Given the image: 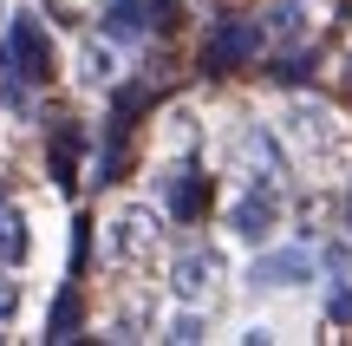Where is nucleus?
<instances>
[{"mask_svg": "<svg viewBox=\"0 0 352 346\" xmlns=\"http://www.w3.org/2000/svg\"><path fill=\"white\" fill-rule=\"evenodd\" d=\"M280 144H287L294 157H307V164H333V157L346 151V125L333 105L320 98H287V111H280Z\"/></svg>", "mask_w": 352, "mask_h": 346, "instance_id": "1", "label": "nucleus"}, {"mask_svg": "<svg viewBox=\"0 0 352 346\" xmlns=\"http://www.w3.org/2000/svg\"><path fill=\"white\" fill-rule=\"evenodd\" d=\"M157 242H164V216H157L151 203H118L111 216H104L98 255L111 261V268H138V261L157 255Z\"/></svg>", "mask_w": 352, "mask_h": 346, "instance_id": "2", "label": "nucleus"}, {"mask_svg": "<svg viewBox=\"0 0 352 346\" xmlns=\"http://www.w3.org/2000/svg\"><path fill=\"white\" fill-rule=\"evenodd\" d=\"M235 183H254V190H280L287 196V157H280V138L267 125H248L235 138Z\"/></svg>", "mask_w": 352, "mask_h": 346, "instance_id": "3", "label": "nucleus"}, {"mask_svg": "<svg viewBox=\"0 0 352 346\" xmlns=\"http://www.w3.org/2000/svg\"><path fill=\"white\" fill-rule=\"evenodd\" d=\"M0 65H7L13 78H26V85H46L52 78V46H46V33H39L33 13H13L7 39H0Z\"/></svg>", "mask_w": 352, "mask_h": 346, "instance_id": "4", "label": "nucleus"}, {"mask_svg": "<svg viewBox=\"0 0 352 346\" xmlns=\"http://www.w3.org/2000/svg\"><path fill=\"white\" fill-rule=\"evenodd\" d=\"M170 294L183 301V307H209V301L222 294V255H215V248H183V255L170 261Z\"/></svg>", "mask_w": 352, "mask_h": 346, "instance_id": "5", "label": "nucleus"}, {"mask_svg": "<svg viewBox=\"0 0 352 346\" xmlns=\"http://www.w3.org/2000/svg\"><path fill=\"white\" fill-rule=\"evenodd\" d=\"M280 222V190H254V183H241L235 203H228V229L241 235V242H267Z\"/></svg>", "mask_w": 352, "mask_h": 346, "instance_id": "6", "label": "nucleus"}, {"mask_svg": "<svg viewBox=\"0 0 352 346\" xmlns=\"http://www.w3.org/2000/svg\"><path fill=\"white\" fill-rule=\"evenodd\" d=\"M261 52V26L254 20H222L209 33V46H202V72H235L241 59H254Z\"/></svg>", "mask_w": 352, "mask_h": 346, "instance_id": "7", "label": "nucleus"}, {"mask_svg": "<svg viewBox=\"0 0 352 346\" xmlns=\"http://www.w3.org/2000/svg\"><path fill=\"white\" fill-rule=\"evenodd\" d=\"M78 85H91V91H104V85H118V72H124V52H118V39L111 33H98V39H78Z\"/></svg>", "mask_w": 352, "mask_h": 346, "instance_id": "8", "label": "nucleus"}, {"mask_svg": "<svg viewBox=\"0 0 352 346\" xmlns=\"http://www.w3.org/2000/svg\"><path fill=\"white\" fill-rule=\"evenodd\" d=\"M314 281V255L307 248H274V255H261L248 268V288H300Z\"/></svg>", "mask_w": 352, "mask_h": 346, "instance_id": "9", "label": "nucleus"}, {"mask_svg": "<svg viewBox=\"0 0 352 346\" xmlns=\"http://www.w3.org/2000/svg\"><path fill=\"white\" fill-rule=\"evenodd\" d=\"M164 203H170L176 222H196L202 209H209V183L196 177V164H176L170 177H164Z\"/></svg>", "mask_w": 352, "mask_h": 346, "instance_id": "10", "label": "nucleus"}, {"mask_svg": "<svg viewBox=\"0 0 352 346\" xmlns=\"http://www.w3.org/2000/svg\"><path fill=\"white\" fill-rule=\"evenodd\" d=\"M144 26H151V7H144V0H111V7H104V33L111 39H138Z\"/></svg>", "mask_w": 352, "mask_h": 346, "instance_id": "11", "label": "nucleus"}, {"mask_svg": "<svg viewBox=\"0 0 352 346\" xmlns=\"http://www.w3.org/2000/svg\"><path fill=\"white\" fill-rule=\"evenodd\" d=\"M0 261H7V268L26 261V216L20 209H0Z\"/></svg>", "mask_w": 352, "mask_h": 346, "instance_id": "12", "label": "nucleus"}, {"mask_svg": "<svg viewBox=\"0 0 352 346\" xmlns=\"http://www.w3.org/2000/svg\"><path fill=\"white\" fill-rule=\"evenodd\" d=\"M52 183H78V138L72 131H59V138H52Z\"/></svg>", "mask_w": 352, "mask_h": 346, "instance_id": "13", "label": "nucleus"}, {"mask_svg": "<svg viewBox=\"0 0 352 346\" xmlns=\"http://www.w3.org/2000/svg\"><path fill=\"white\" fill-rule=\"evenodd\" d=\"M72 327H78V294H72V288H59V301H52V327H46V340H72Z\"/></svg>", "mask_w": 352, "mask_h": 346, "instance_id": "14", "label": "nucleus"}, {"mask_svg": "<svg viewBox=\"0 0 352 346\" xmlns=\"http://www.w3.org/2000/svg\"><path fill=\"white\" fill-rule=\"evenodd\" d=\"M274 33H280V39H300V33H307V7L280 0V7H274Z\"/></svg>", "mask_w": 352, "mask_h": 346, "instance_id": "15", "label": "nucleus"}, {"mask_svg": "<svg viewBox=\"0 0 352 346\" xmlns=\"http://www.w3.org/2000/svg\"><path fill=\"white\" fill-rule=\"evenodd\" d=\"M164 340H176V346L202 340V307H183V314H176V321H170V334H164Z\"/></svg>", "mask_w": 352, "mask_h": 346, "instance_id": "16", "label": "nucleus"}, {"mask_svg": "<svg viewBox=\"0 0 352 346\" xmlns=\"http://www.w3.org/2000/svg\"><path fill=\"white\" fill-rule=\"evenodd\" d=\"M20 301H26V294H20V281H13V274H0V334L20 321Z\"/></svg>", "mask_w": 352, "mask_h": 346, "instance_id": "17", "label": "nucleus"}, {"mask_svg": "<svg viewBox=\"0 0 352 346\" xmlns=\"http://www.w3.org/2000/svg\"><path fill=\"white\" fill-rule=\"evenodd\" d=\"M189 144H196V118H189V111H176V118H170V151L183 157Z\"/></svg>", "mask_w": 352, "mask_h": 346, "instance_id": "18", "label": "nucleus"}, {"mask_svg": "<svg viewBox=\"0 0 352 346\" xmlns=\"http://www.w3.org/2000/svg\"><path fill=\"white\" fill-rule=\"evenodd\" d=\"M333 321H352V288H333Z\"/></svg>", "mask_w": 352, "mask_h": 346, "instance_id": "19", "label": "nucleus"}]
</instances>
